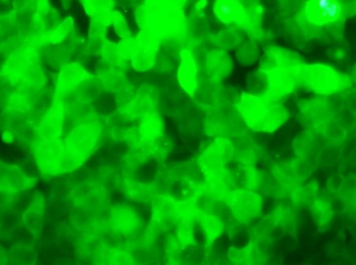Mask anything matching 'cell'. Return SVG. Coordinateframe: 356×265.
I'll list each match as a JSON object with an SVG mask.
<instances>
[{"label": "cell", "mask_w": 356, "mask_h": 265, "mask_svg": "<svg viewBox=\"0 0 356 265\" xmlns=\"http://www.w3.org/2000/svg\"><path fill=\"white\" fill-rule=\"evenodd\" d=\"M35 182L37 180L26 177L19 168L0 163V191L18 192L33 187Z\"/></svg>", "instance_id": "obj_9"}, {"label": "cell", "mask_w": 356, "mask_h": 265, "mask_svg": "<svg viewBox=\"0 0 356 265\" xmlns=\"http://www.w3.org/2000/svg\"><path fill=\"white\" fill-rule=\"evenodd\" d=\"M202 189L204 194L211 197L212 199L221 200V201H225L229 193L232 191L227 180L212 177L205 178Z\"/></svg>", "instance_id": "obj_13"}, {"label": "cell", "mask_w": 356, "mask_h": 265, "mask_svg": "<svg viewBox=\"0 0 356 265\" xmlns=\"http://www.w3.org/2000/svg\"><path fill=\"white\" fill-rule=\"evenodd\" d=\"M252 253L254 252H252V245L250 242L247 247L243 248L242 250L236 248H229L228 258L233 264H252L254 261Z\"/></svg>", "instance_id": "obj_16"}, {"label": "cell", "mask_w": 356, "mask_h": 265, "mask_svg": "<svg viewBox=\"0 0 356 265\" xmlns=\"http://www.w3.org/2000/svg\"><path fill=\"white\" fill-rule=\"evenodd\" d=\"M234 144L228 138L216 139L200 155L199 167L205 178H219L227 180L229 171L226 166L234 158Z\"/></svg>", "instance_id": "obj_3"}, {"label": "cell", "mask_w": 356, "mask_h": 265, "mask_svg": "<svg viewBox=\"0 0 356 265\" xmlns=\"http://www.w3.org/2000/svg\"><path fill=\"white\" fill-rule=\"evenodd\" d=\"M128 192L134 199L141 200V201L143 199H147L145 197L150 195L148 187L140 183H131L128 186Z\"/></svg>", "instance_id": "obj_20"}, {"label": "cell", "mask_w": 356, "mask_h": 265, "mask_svg": "<svg viewBox=\"0 0 356 265\" xmlns=\"http://www.w3.org/2000/svg\"><path fill=\"white\" fill-rule=\"evenodd\" d=\"M73 27V21L70 17L67 18L63 24L54 28L53 31L38 35V40L41 44H59L69 35Z\"/></svg>", "instance_id": "obj_15"}, {"label": "cell", "mask_w": 356, "mask_h": 265, "mask_svg": "<svg viewBox=\"0 0 356 265\" xmlns=\"http://www.w3.org/2000/svg\"><path fill=\"white\" fill-rule=\"evenodd\" d=\"M102 129V122L89 119L74 128L70 134L63 139L69 171L76 169L93 153Z\"/></svg>", "instance_id": "obj_2"}, {"label": "cell", "mask_w": 356, "mask_h": 265, "mask_svg": "<svg viewBox=\"0 0 356 265\" xmlns=\"http://www.w3.org/2000/svg\"><path fill=\"white\" fill-rule=\"evenodd\" d=\"M35 156L43 174L55 176L69 171L63 140L38 142L35 147Z\"/></svg>", "instance_id": "obj_5"}, {"label": "cell", "mask_w": 356, "mask_h": 265, "mask_svg": "<svg viewBox=\"0 0 356 265\" xmlns=\"http://www.w3.org/2000/svg\"><path fill=\"white\" fill-rule=\"evenodd\" d=\"M313 213L316 221H318L320 224L327 223L331 221L332 212L329 203H327L323 200H318L313 205Z\"/></svg>", "instance_id": "obj_17"}, {"label": "cell", "mask_w": 356, "mask_h": 265, "mask_svg": "<svg viewBox=\"0 0 356 265\" xmlns=\"http://www.w3.org/2000/svg\"><path fill=\"white\" fill-rule=\"evenodd\" d=\"M2 1H8V0H2Z\"/></svg>", "instance_id": "obj_21"}, {"label": "cell", "mask_w": 356, "mask_h": 265, "mask_svg": "<svg viewBox=\"0 0 356 265\" xmlns=\"http://www.w3.org/2000/svg\"><path fill=\"white\" fill-rule=\"evenodd\" d=\"M111 24L114 25L116 34H118L120 37L125 38L129 37V26L121 12L118 11L112 12Z\"/></svg>", "instance_id": "obj_19"}, {"label": "cell", "mask_w": 356, "mask_h": 265, "mask_svg": "<svg viewBox=\"0 0 356 265\" xmlns=\"http://www.w3.org/2000/svg\"><path fill=\"white\" fill-rule=\"evenodd\" d=\"M119 54L124 60H131L135 51L138 49V42L136 38L125 37L118 44Z\"/></svg>", "instance_id": "obj_18"}, {"label": "cell", "mask_w": 356, "mask_h": 265, "mask_svg": "<svg viewBox=\"0 0 356 265\" xmlns=\"http://www.w3.org/2000/svg\"><path fill=\"white\" fill-rule=\"evenodd\" d=\"M90 74L83 69L80 63L66 65L60 71L58 79L56 93L54 100L61 101L65 96L76 88L82 80L90 77Z\"/></svg>", "instance_id": "obj_8"}, {"label": "cell", "mask_w": 356, "mask_h": 265, "mask_svg": "<svg viewBox=\"0 0 356 265\" xmlns=\"http://www.w3.org/2000/svg\"><path fill=\"white\" fill-rule=\"evenodd\" d=\"M44 213V200L35 199L25 215V221L29 229L35 236L40 234L42 229V219Z\"/></svg>", "instance_id": "obj_14"}, {"label": "cell", "mask_w": 356, "mask_h": 265, "mask_svg": "<svg viewBox=\"0 0 356 265\" xmlns=\"http://www.w3.org/2000/svg\"><path fill=\"white\" fill-rule=\"evenodd\" d=\"M225 202L238 222L248 223L259 218L262 212V197L254 190L238 189L229 193Z\"/></svg>", "instance_id": "obj_4"}, {"label": "cell", "mask_w": 356, "mask_h": 265, "mask_svg": "<svg viewBox=\"0 0 356 265\" xmlns=\"http://www.w3.org/2000/svg\"><path fill=\"white\" fill-rule=\"evenodd\" d=\"M139 135L140 142L147 146L155 147L160 143L164 135V126L163 119L154 112L147 113L142 116Z\"/></svg>", "instance_id": "obj_10"}, {"label": "cell", "mask_w": 356, "mask_h": 265, "mask_svg": "<svg viewBox=\"0 0 356 265\" xmlns=\"http://www.w3.org/2000/svg\"><path fill=\"white\" fill-rule=\"evenodd\" d=\"M238 110L243 121L255 132L276 131L288 119L284 106L252 96L243 98Z\"/></svg>", "instance_id": "obj_1"}, {"label": "cell", "mask_w": 356, "mask_h": 265, "mask_svg": "<svg viewBox=\"0 0 356 265\" xmlns=\"http://www.w3.org/2000/svg\"><path fill=\"white\" fill-rule=\"evenodd\" d=\"M136 40L138 49L131 58L132 66L138 72H145L153 66L156 37L151 32L142 31Z\"/></svg>", "instance_id": "obj_7"}, {"label": "cell", "mask_w": 356, "mask_h": 265, "mask_svg": "<svg viewBox=\"0 0 356 265\" xmlns=\"http://www.w3.org/2000/svg\"><path fill=\"white\" fill-rule=\"evenodd\" d=\"M113 228L125 236L134 234L138 230L139 219L129 209H118L112 212Z\"/></svg>", "instance_id": "obj_12"}, {"label": "cell", "mask_w": 356, "mask_h": 265, "mask_svg": "<svg viewBox=\"0 0 356 265\" xmlns=\"http://www.w3.org/2000/svg\"><path fill=\"white\" fill-rule=\"evenodd\" d=\"M196 219H198L205 232L208 246H211L213 241L222 235L225 232V225L221 219L213 215L211 212L199 208Z\"/></svg>", "instance_id": "obj_11"}, {"label": "cell", "mask_w": 356, "mask_h": 265, "mask_svg": "<svg viewBox=\"0 0 356 265\" xmlns=\"http://www.w3.org/2000/svg\"><path fill=\"white\" fill-rule=\"evenodd\" d=\"M64 106L63 101L54 100L53 105L42 119L38 135L40 141L54 140L63 135L64 128Z\"/></svg>", "instance_id": "obj_6"}]
</instances>
